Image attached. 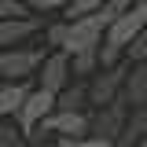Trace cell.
<instances>
[{
  "mask_svg": "<svg viewBox=\"0 0 147 147\" xmlns=\"http://www.w3.org/2000/svg\"><path fill=\"white\" fill-rule=\"evenodd\" d=\"M44 59H48V48H33V44L0 52V81H37Z\"/></svg>",
  "mask_w": 147,
  "mask_h": 147,
  "instance_id": "1",
  "label": "cell"
},
{
  "mask_svg": "<svg viewBox=\"0 0 147 147\" xmlns=\"http://www.w3.org/2000/svg\"><path fill=\"white\" fill-rule=\"evenodd\" d=\"M55 110H59V96H55V92H48V88H33V92H30V99L22 103V110H18L15 121H18V129L26 132V140H33L37 129L44 125Z\"/></svg>",
  "mask_w": 147,
  "mask_h": 147,
  "instance_id": "2",
  "label": "cell"
},
{
  "mask_svg": "<svg viewBox=\"0 0 147 147\" xmlns=\"http://www.w3.org/2000/svg\"><path fill=\"white\" fill-rule=\"evenodd\" d=\"M129 118H132V107H129V99H114L107 107H96L92 110V136H103L110 144H118V136L125 132Z\"/></svg>",
  "mask_w": 147,
  "mask_h": 147,
  "instance_id": "3",
  "label": "cell"
},
{
  "mask_svg": "<svg viewBox=\"0 0 147 147\" xmlns=\"http://www.w3.org/2000/svg\"><path fill=\"white\" fill-rule=\"evenodd\" d=\"M129 63L121 66H114V70H99L96 77L88 81V96H92V107H107L114 99H121L125 96V81H129Z\"/></svg>",
  "mask_w": 147,
  "mask_h": 147,
  "instance_id": "4",
  "label": "cell"
},
{
  "mask_svg": "<svg viewBox=\"0 0 147 147\" xmlns=\"http://www.w3.org/2000/svg\"><path fill=\"white\" fill-rule=\"evenodd\" d=\"M74 81V66H70V55L66 52H48V59H44V66H40V74H37V88H48V92H59L70 88Z\"/></svg>",
  "mask_w": 147,
  "mask_h": 147,
  "instance_id": "5",
  "label": "cell"
},
{
  "mask_svg": "<svg viewBox=\"0 0 147 147\" xmlns=\"http://www.w3.org/2000/svg\"><path fill=\"white\" fill-rule=\"evenodd\" d=\"M44 33V18L40 15H30V18H7V22H0V52H7V48H22L30 37Z\"/></svg>",
  "mask_w": 147,
  "mask_h": 147,
  "instance_id": "6",
  "label": "cell"
},
{
  "mask_svg": "<svg viewBox=\"0 0 147 147\" xmlns=\"http://www.w3.org/2000/svg\"><path fill=\"white\" fill-rule=\"evenodd\" d=\"M33 88V81H0V121H15Z\"/></svg>",
  "mask_w": 147,
  "mask_h": 147,
  "instance_id": "7",
  "label": "cell"
},
{
  "mask_svg": "<svg viewBox=\"0 0 147 147\" xmlns=\"http://www.w3.org/2000/svg\"><path fill=\"white\" fill-rule=\"evenodd\" d=\"M132 66V63H129ZM125 99L132 110L147 107V63H136L132 70H129V81H125Z\"/></svg>",
  "mask_w": 147,
  "mask_h": 147,
  "instance_id": "8",
  "label": "cell"
},
{
  "mask_svg": "<svg viewBox=\"0 0 147 147\" xmlns=\"http://www.w3.org/2000/svg\"><path fill=\"white\" fill-rule=\"evenodd\" d=\"M92 96H88V81H74L70 88L59 92V110H88Z\"/></svg>",
  "mask_w": 147,
  "mask_h": 147,
  "instance_id": "9",
  "label": "cell"
},
{
  "mask_svg": "<svg viewBox=\"0 0 147 147\" xmlns=\"http://www.w3.org/2000/svg\"><path fill=\"white\" fill-rule=\"evenodd\" d=\"M144 136H147V107H140V110H132L125 132L118 136V144H114V147H136Z\"/></svg>",
  "mask_w": 147,
  "mask_h": 147,
  "instance_id": "10",
  "label": "cell"
},
{
  "mask_svg": "<svg viewBox=\"0 0 147 147\" xmlns=\"http://www.w3.org/2000/svg\"><path fill=\"white\" fill-rule=\"evenodd\" d=\"M70 66H74V77H77V81H92L96 74L103 70V63H99V52H81V55H70Z\"/></svg>",
  "mask_w": 147,
  "mask_h": 147,
  "instance_id": "11",
  "label": "cell"
},
{
  "mask_svg": "<svg viewBox=\"0 0 147 147\" xmlns=\"http://www.w3.org/2000/svg\"><path fill=\"white\" fill-rule=\"evenodd\" d=\"M66 37H70V18H55V22L44 26V48L48 52H63Z\"/></svg>",
  "mask_w": 147,
  "mask_h": 147,
  "instance_id": "12",
  "label": "cell"
},
{
  "mask_svg": "<svg viewBox=\"0 0 147 147\" xmlns=\"http://www.w3.org/2000/svg\"><path fill=\"white\" fill-rule=\"evenodd\" d=\"M26 132L18 129V121H0V147H26Z\"/></svg>",
  "mask_w": 147,
  "mask_h": 147,
  "instance_id": "13",
  "label": "cell"
},
{
  "mask_svg": "<svg viewBox=\"0 0 147 147\" xmlns=\"http://www.w3.org/2000/svg\"><path fill=\"white\" fill-rule=\"evenodd\" d=\"M30 4L26 0H0V22H7V18H30Z\"/></svg>",
  "mask_w": 147,
  "mask_h": 147,
  "instance_id": "14",
  "label": "cell"
},
{
  "mask_svg": "<svg viewBox=\"0 0 147 147\" xmlns=\"http://www.w3.org/2000/svg\"><path fill=\"white\" fill-rule=\"evenodd\" d=\"M33 15H52V11H66L74 0H26Z\"/></svg>",
  "mask_w": 147,
  "mask_h": 147,
  "instance_id": "15",
  "label": "cell"
},
{
  "mask_svg": "<svg viewBox=\"0 0 147 147\" xmlns=\"http://www.w3.org/2000/svg\"><path fill=\"white\" fill-rule=\"evenodd\" d=\"M63 147H114L110 140H103V136H81V140H59Z\"/></svg>",
  "mask_w": 147,
  "mask_h": 147,
  "instance_id": "16",
  "label": "cell"
},
{
  "mask_svg": "<svg viewBox=\"0 0 147 147\" xmlns=\"http://www.w3.org/2000/svg\"><path fill=\"white\" fill-rule=\"evenodd\" d=\"M110 4H114V7H118V11H129V7H136V4H140V0H110Z\"/></svg>",
  "mask_w": 147,
  "mask_h": 147,
  "instance_id": "17",
  "label": "cell"
},
{
  "mask_svg": "<svg viewBox=\"0 0 147 147\" xmlns=\"http://www.w3.org/2000/svg\"><path fill=\"white\" fill-rule=\"evenodd\" d=\"M33 147H63L59 140H40V144H33Z\"/></svg>",
  "mask_w": 147,
  "mask_h": 147,
  "instance_id": "18",
  "label": "cell"
},
{
  "mask_svg": "<svg viewBox=\"0 0 147 147\" xmlns=\"http://www.w3.org/2000/svg\"><path fill=\"white\" fill-rule=\"evenodd\" d=\"M136 147H147V136H144V140H140V144H136Z\"/></svg>",
  "mask_w": 147,
  "mask_h": 147,
  "instance_id": "19",
  "label": "cell"
},
{
  "mask_svg": "<svg viewBox=\"0 0 147 147\" xmlns=\"http://www.w3.org/2000/svg\"><path fill=\"white\" fill-rule=\"evenodd\" d=\"M144 37H147V30H144Z\"/></svg>",
  "mask_w": 147,
  "mask_h": 147,
  "instance_id": "20",
  "label": "cell"
}]
</instances>
